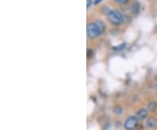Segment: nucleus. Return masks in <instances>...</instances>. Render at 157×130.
<instances>
[{
  "label": "nucleus",
  "mask_w": 157,
  "mask_h": 130,
  "mask_svg": "<svg viewBox=\"0 0 157 130\" xmlns=\"http://www.w3.org/2000/svg\"><path fill=\"white\" fill-rule=\"evenodd\" d=\"M147 115V111L146 109H140L136 113V118L138 120H143L144 118H146Z\"/></svg>",
  "instance_id": "4"
},
{
  "label": "nucleus",
  "mask_w": 157,
  "mask_h": 130,
  "mask_svg": "<svg viewBox=\"0 0 157 130\" xmlns=\"http://www.w3.org/2000/svg\"><path fill=\"white\" fill-rule=\"evenodd\" d=\"M147 127L154 128V127L156 125V120L154 119V118H150V119L147 120Z\"/></svg>",
  "instance_id": "5"
},
{
  "label": "nucleus",
  "mask_w": 157,
  "mask_h": 130,
  "mask_svg": "<svg viewBox=\"0 0 157 130\" xmlns=\"http://www.w3.org/2000/svg\"><path fill=\"white\" fill-rule=\"evenodd\" d=\"M155 87H156V89H157V85H156V86H155Z\"/></svg>",
  "instance_id": "9"
},
{
  "label": "nucleus",
  "mask_w": 157,
  "mask_h": 130,
  "mask_svg": "<svg viewBox=\"0 0 157 130\" xmlns=\"http://www.w3.org/2000/svg\"><path fill=\"white\" fill-rule=\"evenodd\" d=\"M92 0H86V3H87V7H90V6H91V4H92Z\"/></svg>",
  "instance_id": "7"
},
{
  "label": "nucleus",
  "mask_w": 157,
  "mask_h": 130,
  "mask_svg": "<svg viewBox=\"0 0 157 130\" xmlns=\"http://www.w3.org/2000/svg\"><path fill=\"white\" fill-rule=\"evenodd\" d=\"M104 30H105L104 24L101 21H96V22L91 23L87 25L86 32L90 39H95L103 33Z\"/></svg>",
  "instance_id": "1"
},
{
  "label": "nucleus",
  "mask_w": 157,
  "mask_h": 130,
  "mask_svg": "<svg viewBox=\"0 0 157 130\" xmlns=\"http://www.w3.org/2000/svg\"><path fill=\"white\" fill-rule=\"evenodd\" d=\"M138 124V119L136 118V116H131L128 119L125 121L124 127L127 130H133L136 128V126Z\"/></svg>",
  "instance_id": "3"
},
{
  "label": "nucleus",
  "mask_w": 157,
  "mask_h": 130,
  "mask_svg": "<svg viewBox=\"0 0 157 130\" xmlns=\"http://www.w3.org/2000/svg\"><path fill=\"white\" fill-rule=\"evenodd\" d=\"M107 18L110 21L111 24L114 25H120L123 22V16L120 11H116V10H111L107 13Z\"/></svg>",
  "instance_id": "2"
},
{
  "label": "nucleus",
  "mask_w": 157,
  "mask_h": 130,
  "mask_svg": "<svg viewBox=\"0 0 157 130\" xmlns=\"http://www.w3.org/2000/svg\"><path fill=\"white\" fill-rule=\"evenodd\" d=\"M101 1H102V0H95V2H94V4H95V5H97V4H99V3H101Z\"/></svg>",
  "instance_id": "8"
},
{
  "label": "nucleus",
  "mask_w": 157,
  "mask_h": 130,
  "mask_svg": "<svg viewBox=\"0 0 157 130\" xmlns=\"http://www.w3.org/2000/svg\"><path fill=\"white\" fill-rule=\"evenodd\" d=\"M117 3L119 4H126V3H128L129 0H115Z\"/></svg>",
  "instance_id": "6"
}]
</instances>
